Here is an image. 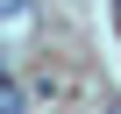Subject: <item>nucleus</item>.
Listing matches in <instances>:
<instances>
[{
  "mask_svg": "<svg viewBox=\"0 0 121 114\" xmlns=\"http://www.w3.org/2000/svg\"><path fill=\"white\" fill-rule=\"evenodd\" d=\"M0 114H22V93L14 86H0Z\"/></svg>",
  "mask_w": 121,
  "mask_h": 114,
  "instance_id": "1",
  "label": "nucleus"
},
{
  "mask_svg": "<svg viewBox=\"0 0 121 114\" xmlns=\"http://www.w3.org/2000/svg\"><path fill=\"white\" fill-rule=\"evenodd\" d=\"M0 14H22V0H0Z\"/></svg>",
  "mask_w": 121,
  "mask_h": 114,
  "instance_id": "2",
  "label": "nucleus"
},
{
  "mask_svg": "<svg viewBox=\"0 0 121 114\" xmlns=\"http://www.w3.org/2000/svg\"><path fill=\"white\" fill-rule=\"evenodd\" d=\"M114 14H121V0H114Z\"/></svg>",
  "mask_w": 121,
  "mask_h": 114,
  "instance_id": "3",
  "label": "nucleus"
}]
</instances>
